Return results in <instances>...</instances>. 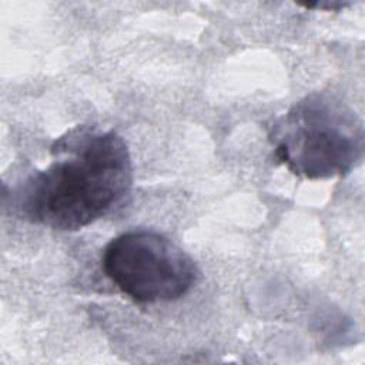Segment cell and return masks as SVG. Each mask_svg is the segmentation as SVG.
<instances>
[{
	"mask_svg": "<svg viewBox=\"0 0 365 365\" xmlns=\"http://www.w3.org/2000/svg\"><path fill=\"white\" fill-rule=\"evenodd\" d=\"M61 158L26 180L23 215L53 230L76 231L104 217L128 194L131 157L115 131H76L53 145Z\"/></svg>",
	"mask_w": 365,
	"mask_h": 365,
	"instance_id": "obj_1",
	"label": "cell"
},
{
	"mask_svg": "<svg viewBox=\"0 0 365 365\" xmlns=\"http://www.w3.org/2000/svg\"><path fill=\"white\" fill-rule=\"evenodd\" d=\"M271 137L275 157L289 171L309 180L344 175L364 157L362 120L328 93H312L295 103L275 124Z\"/></svg>",
	"mask_w": 365,
	"mask_h": 365,
	"instance_id": "obj_2",
	"label": "cell"
},
{
	"mask_svg": "<svg viewBox=\"0 0 365 365\" xmlns=\"http://www.w3.org/2000/svg\"><path fill=\"white\" fill-rule=\"evenodd\" d=\"M107 278L135 302H170L197 282L194 259L167 237L134 230L113 238L103 252Z\"/></svg>",
	"mask_w": 365,
	"mask_h": 365,
	"instance_id": "obj_3",
	"label": "cell"
},
{
	"mask_svg": "<svg viewBox=\"0 0 365 365\" xmlns=\"http://www.w3.org/2000/svg\"><path fill=\"white\" fill-rule=\"evenodd\" d=\"M346 6V3H335V1H331V3H314V4H305V7H317V9H331V10H336V9H341Z\"/></svg>",
	"mask_w": 365,
	"mask_h": 365,
	"instance_id": "obj_4",
	"label": "cell"
}]
</instances>
